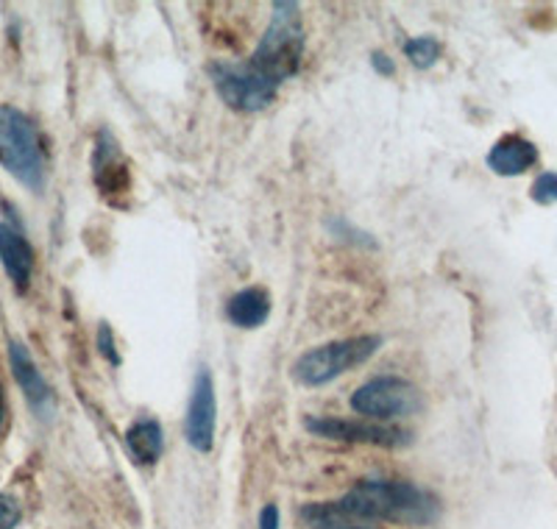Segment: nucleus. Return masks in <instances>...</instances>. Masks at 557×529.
Here are the masks:
<instances>
[{"label":"nucleus","mask_w":557,"mask_h":529,"mask_svg":"<svg viewBox=\"0 0 557 529\" xmlns=\"http://www.w3.org/2000/svg\"><path fill=\"white\" fill-rule=\"evenodd\" d=\"M126 446L134 460L143 463V466H153L162 457V446H165V435H162L159 421L146 418V421L134 423L126 432Z\"/></svg>","instance_id":"nucleus-14"},{"label":"nucleus","mask_w":557,"mask_h":529,"mask_svg":"<svg viewBox=\"0 0 557 529\" xmlns=\"http://www.w3.org/2000/svg\"><path fill=\"white\" fill-rule=\"evenodd\" d=\"M346 529H374V527H346Z\"/></svg>","instance_id":"nucleus-22"},{"label":"nucleus","mask_w":557,"mask_h":529,"mask_svg":"<svg viewBox=\"0 0 557 529\" xmlns=\"http://www.w3.org/2000/svg\"><path fill=\"white\" fill-rule=\"evenodd\" d=\"M307 432L318 438H330V441H346V443H368V446L382 448H401L410 443V432L391 423H371V421H355V418H307Z\"/></svg>","instance_id":"nucleus-7"},{"label":"nucleus","mask_w":557,"mask_h":529,"mask_svg":"<svg viewBox=\"0 0 557 529\" xmlns=\"http://www.w3.org/2000/svg\"><path fill=\"white\" fill-rule=\"evenodd\" d=\"M209 76L215 82L218 95L237 112H260L276 98L278 84L268 82L248 62L209 64Z\"/></svg>","instance_id":"nucleus-6"},{"label":"nucleus","mask_w":557,"mask_h":529,"mask_svg":"<svg viewBox=\"0 0 557 529\" xmlns=\"http://www.w3.org/2000/svg\"><path fill=\"white\" fill-rule=\"evenodd\" d=\"M380 346L382 337H376V334H362V337H346V341L310 348V352L296 359L293 379L307 384V387H321V384H330L341 373H348L351 368L368 362V359L380 352Z\"/></svg>","instance_id":"nucleus-4"},{"label":"nucleus","mask_w":557,"mask_h":529,"mask_svg":"<svg viewBox=\"0 0 557 529\" xmlns=\"http://www.w3.org/2000/svg\"><path fill=\"white\" fill-rule=\"evenodd\" d=\"M9 366H12V373L14 379H17L23 396H26L28 407L37 413L39 421H51L53 410H57V398H53L51 384L45 382L42 371H39L37 362H34L26 343H9Z\"/></svg>","instance_id":"nucleus-9"},{"label":"nucleus","mask_w":557,"mask_h":529,"mask_svg":"<svg viewBox=\"0 0 557 529\" xmlns=\"http://www.w3.org/2000/svg\"><path fill=\"white\" fill-rule=\"evenodd\" d=\"M226 316L235 327L257 329L268 321V316H271V298H268V293L260 291V287H248V291H240L228 298Z\"/></svg>","instance_id":"nucleus-13"},{"label":"nucleus","mask_w":557,"mask_h":529,"mask_svg":"<svg viewBox=\"0 0 557 529\" xmlns=\"http://www.w3.org/2000/svg\"><path fill=\"white\" fill-rule=\"evenodd\" d=\"M0 264L14 282V287L26 291L34 273V251L32 243L12 223H0Z\"/></svg>","instance_id":"nucleus-11"},{"label":"nucleus","mask_w":557,"mask_h":529,"mask_svg":"<svg viewBox=\"0 0 557 529\" xmlns=\"http://www.w3.org/2000/svg\"><path fill=\"white\" fill-rule=\"evenodd\" d=\"M3 418H7V393H3V384H0V429H3Z\"/></svg>","instance_id":"nucleus-21"},{"label":"nucleus","mask_w":557,"mask_h":529,"mask_svg":"<svg viewBox=\"0 0 557 529\" xmlns=\"http://www.w3.org/2000/svg\"><path fill=\"white\" fill-rule=\"evenodd\" d=\"M215 423H218V402H215V384L209 368H198L196 382H193L190 404H187V416H184V438L196 448L198 454L212 452L215 443Z\"/></svg>","instance_id":"nucleus-8"},{"label":"nucleus","mask_w":557,"mask_h":529,"mask_svg":"<svg viewBox=\"0 0 557 529\" xmlns=\"http://www.w3.org/2000/svg\"><path fill=\"white\" fill-rule=\"evenodd\" d=\"M351 407L357 416L374 418V421H396V418L416 416L424 407V398L407 379L376 377L357 387Z\"/></svg>","instance_id":"nucleus-5"},{"label":"nucleus","mask_w":557,"mask_h":529,"mask_svg":"<svg viewBox=\"0 0 557 529\" xmlns=\"http://www.w3.org/2000/svg\"><path fill=\"white\" fill-rule=\"evenodd\" d=\"M374 67L380 70V73H387V76H393V73H396L391 57H385V53H374Z\"/></svg>","instance_id":"nucleus-20"},{"label":"nucleus","mask_w":557,"mask_h":529,"mask_svg":"<svg viewBox=\"0 0 557 529\" xmlns=\"http://www.w3.org/2000/svg\"><path fill=\"white\" fill-rule=\"evenodd\" d=\"M96 346H98V352H101L103 357L112 362V366H117V362H121V357H117V348H114V337H112V329H109V323H101V327H98Z\"/></svg>","instance_id":"nucleus-18"},{"label":"nucleus","mask_w":557,"mask_h":529,"mask_svg":"<svg viewBox=\"0 0 557 529\" xmlns=\"http://www.w3.org/2000/svg\"><path fill=\"white\" fill-rule=\"evenodd\" d=\"M301 53H305V26H301L298 7L287 3V0H276L271 26H268L265 37L257 45V51L248 59V64L260 76H265L268 82L282 84L285 78L298 73Z\"/></svg>","instance_id":"nucleus-2"},{"label":"nucleus","mask_w":557,"mask_h":529,"mask_svg":"<svg viewBox=\"0 0 557 529\" xmlns=\"http://www.w3.org/2000/svg\"><path fill=\"white\" fill-rule=\"evenodd\" d=\"M20 502L14 496H7V493H0V529H14L20 524Z\"/></svg>","instance_id":"nucleus-17"},{"label":"nucleus","mask_w":557,"mask_h":529,"mask_svg":"<svg viewBox=\"0 0 557 529\" xmlns=\"http://www.w3.org/2000/svg\"><path fill=\"white\" fill-rule=\"evenodd\" d=\"M301 518L312 529L368 527L374 521L430 527L441 518V502L424 488L399 479H366L337 502L307 504Z\"/></svg>","instance_id":"nucleus-1"},{"label":"nucleus","mask_w":557,"mask_h":529,"mask_svg":"<svg viewBox=\"0 0 557 529\" xmlns=\"http://www.w3.org/2000/svg\"><path fill=\"white\" fill-rule=\"evenodd\" d=\"M532 201L541 204V207H549V204H557V173H541L535 182H532L530 189Z\"/></svg>","instance_id":"nucleus-16"},{"label":"nucleus","mask_w":557,"mask_h":529,"mask_svg":"<svg viewBox=\"0 0 557 529\" xmlns=\"http://www.w3.org/2000/svg\"><path fill=\"white\" fill-rule=\"evenodd\" d=\"M539 162V148L519 134H507L487 153V168L499 176H521Z\"/></svg>","instance_id":"nucleus-12"},{"label":"nucleus","mask_w":557,"mask_h":529,"mask_svg":"<svg viewBox=\"0 0 557 529\" xmlns=\"http://www.w3.org/2000/svg\"><path fill=\"white\" fill-rule=\"evenodd\" d=\"M405 53L418 70H426L437 62L441 57V42L435 37H416L405 42Z\"/></svg>","instance_id":"nucleus-15"},{"label":"nucleus","mask_w":557,"mask_h":529,"mask_svg":"<svg viewBox=\"0 0 557 529\" xmlns=\"http://www.w3.org/2000/svg\"><path fill=\"white\" fill-rule=\"evenodd\" d=\"M92 179H96L103 198H121L126 196L128 187H132L128 168L121 159V148H117V143H114L109 132H101V137H98L96 143V153H92Z\"/></svg>","instance_id":"nucleus-10"},{"label":"nucleus","mask_w":557,"mask_h":529,"mask_svg":"<svg viewBox=\"0 0 557 529\" xmlns=\"http://www.w3.org/2000/svg\"><path fill=\"white\" fill-rule=\"evenodd\" d=\"M0 164L23 187H45V148L34 120L17 107H0Z\"/></svg>","instance_id":"nucleus-3"},{"label":"nucleus","mask_w":557,"mask_h":529,"mask_svg":"<svg viewBox=\"0 0 557 529\" xmlns=\"http://www.w3.org/2000/svg\"><path fill=\"white\" fill-rule=\"evenodd\" d=\"M260 529H278V507H276V504H265V507H262Z\"/></svg>","instance_id":"nucleus-19"}]
</instances>
